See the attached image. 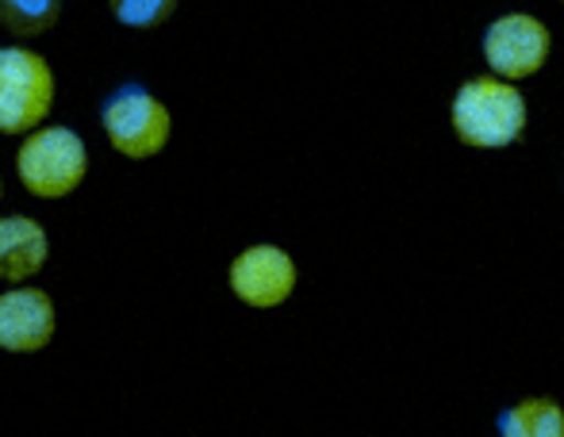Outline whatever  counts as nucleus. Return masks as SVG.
<instances>
[{
  "label": "nucleus",
  "instance_id": "f257e3e1",
  "mask_svg": "<svg viewBox=\"0 0 564 437\" xmlns=\"http://www.w3.org/2000/svg\"><path fill=\"white\" fill-rule=\"evenodd\" d=\"M449 123L465 146L499 150L511 146L527 131V97L514 89V81L491 74L473 77L453 92Z\"/></svg>",
  "mask_w": 564,
  "mask_h": 437
},
{
  "label": "nucleus",
  "instance_id": "f03ea898",
  "mask_svg": "<svg viewBox=\"0 0 564 437\" xmlns=\"http://www.w3.org/2000/svg\"><path fill=\"white\" fill-rule=\"evenodd\" d=\"M15 173L23 188L39 200H66L89 177V146L69 127L43 123L31 134H23L15 150Z\"/></svg>",
  "mask_w": 564,
  "mask_h": 437
},
{
  "label": "nucleus",
  "instance_id": "7ed1b4c3",
  "mask_svg": "<svg viewBox=\"0 0 564 437\" xmlns=\"http://www.w3.org/2000/svg\"><path fill=\"white\" fill-rule=\"evenodd\" d=\"M58 77L51 62L23 43L0 46V134H31L54 111Z\"/></svg>",
  "mask_w": 564,
  "mask_h": 437
},
{
  "label": "nucleus",
  "instance_id": "20e7f679",
  "mask_svg": "<svg viewBox=\"0 0 564 437\" xmlns=\"http://www.w3.org/2000/svg\"><path fill=\"white\" fill-rule=\"evenodd\" d=\"M100 123L112 142L116 154H123L127 162H150L170 146L173 134V116L154 92H147L142 85H123L100 108Z\"/></svg>",
  "mask_w": 564,
  "mask_h": 437
},
{
  "label": "nucleus",
  "instance_id": "39448f33",
  "mask_svg": "<svg viewBox=\"0 0 564 437\" xmlns=\"http://www.w3.org/2000/svg\"><path fill=\"white\" fill-rule=\"evenodd\" d=\"M550 51V28L530 12H507L484 31V62L491 66V74L507 77V81H527V77L542 74Z\"/></svg>",
  "mask_w": 564,
  "mask_h": 437
},
{
  "label": "nucleus",
  "instance_id": "423d86ee",
  "mask_svg": "<svg viewBox=\"0 0 564 437\" xmlns=\"http://www.w3.org/2000/svg\"><path fill=\"white\" fill-rule=\"evenodd\" d=\"M296 261L292 253H284L281 245H269V242H258V245H246L227 269V284L246 307L253 312H273L281 307L284 299L296 292Z\"/></svg>",
  "mask_w": 564,
  "mask_h": 437
},
{
  "label": "nucleus",
  "instance_id": "0eeeda50",
  "mask_svg": "<svg viewBox=\"0 0 564 437\" xmlns=\"http://www.w3.org/2000/svg\"><path fill=\"white\" fill-rule=\"evenodd\" d=\"M58 334V312L51 292L12 284L0 292V349L4 353H39Z\"/></svg>",
  "mask_w": 564,
  "mask_h": 437
},
{
  "label": "nucleus",
  "instance_id": "6e6552de",
  "mask_svg": "<svg viewBox=\"0 0 564 437\" xmlns=\"http://www.w3.org/2000/svg\"><path fill=\"white\" fill-rule=\"evenodd\" d=\"M46 258H51V238H46L43 222L28 216L0 219V281L28 284L31 276L43 273Z\"/></svg>",
  "mask_w": 564,
  "mask_h": 437
},
{
  "label": "nucleus",
  "instance_id": "1a4fd4ad",
  "mask_svg": "<svg viewBox=\"0 0 564 437\" xmlns=\"http://www.w3.org/2000/svg\"><path fill=\"white\" fill-rule=\"evenodd\" d=\"M499 434L503 437H564V411L561 403L534 395V400H519L499 415Z\"/></svg>",
  "mask_w": 564,
  "mask_h": 437
},
{
  "label": "nucleus",
  "instance_id": "9d476101",
  "mask_svg": "<svg viewBox=\"0 0 564 437\" xmlns=\"http://www.w3.org/2000/svg\"><path fill=\"white\" fill-rule=\"evenodd\" d=\"M62 20V0H0V28L15 39H39Z\"/></svg>",
  "mask_w": 564,
  "mask_h": 437
},
{
  "label": "nucleus",
  "instance_id": "9b49d317",
  "mask_svg": "<svg viewBox=\"0 0 564 437\" xmlns=\"http://www.w3.org/2000/svg\"><path fill=\"white\" fill-rule=\"evenodd\" d=\"M108 8H112V15L123 28L150 31V28H162L177 12V0H108Z\"/></svg>",
  "mask_w": 564,
  "mask_h": 437
},
{
  "label": "nucleus",
  "instance_id": "f8f14e48",
  "mask_svg": "<svg viewBox=\"0 0 564 437\" xmlns=\"http://www.w3.org/2000/svg\"><path fill=\"white\" fill-rule=\"evenodd\" d=\"M0 200H4V177H0Z\"/></svg>",
  "mask_w": 564,
  "mask_h": 437
}]
</instances>
